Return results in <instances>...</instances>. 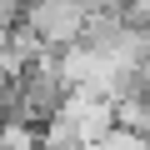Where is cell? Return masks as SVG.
Here are the masks:
<instances>
[{
	"label": "cell",
	"mask_w": 150,
	"mask_h": 150,
	"mask_svg": "<svg viewBox=\"0 0 150 150\" xmlns=\"http://www.w3.org/2000/svg\"><path fill=\"white\" fill-rule=\"evenodd\" d=\"M90 10L80 5V0H30V10L20 20V30L40 45V50H65L80 40Z\"/></svg>",
	"instance_id": "cell-1"
}]
</instances>
